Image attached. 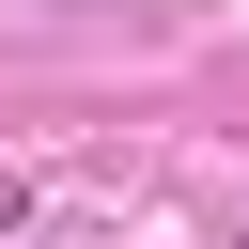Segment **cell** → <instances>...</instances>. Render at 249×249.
Instances as JSON below:
<instances>
[{"mask_svg": "<svg viewBox=\"0 0 249 249\" xmlns=\"http://www.w3.org/2000/svg\"><path fill=\"white\" fill-rule=\"evenodd\" d=\"M16 218H31V187H16V171H0V233H16Z\"/></svg>", "mask_w": 249, "mask_h": 249, "instance_id": "cell-1", "label": "cell"}, {"mask_svg": "<svg viewBox=\"0 0 249 249\" xmlns=\"http://www.w3.org/2000/svg\"><path fill=\"white\" fill-rule=\"evenodd\" d=\"M233 249H249V233H233Z\"/></svg>", "mask_w": 249, "mask_h": 249, "instance_id": "cell-2", "label": "cell"}]
</instances>
